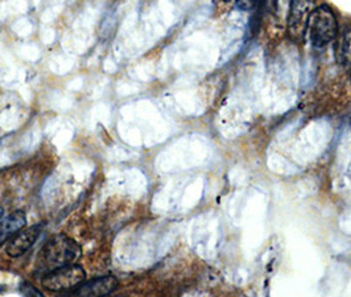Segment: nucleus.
Returning <instances> with one entry per match:
<instances>
[{
	"label": "nucleus",
	"mask_w": 351,
	"mask_h": 297,
	"mask_svg": "<svg viewBox=\"0 0 351 297\" xmlns=\"http://www.w3.org/2000/svg\"><path fill=\"white\" fill-rule=\"evenodd\" d=\"M81 246L64 234H57L41 248L36 262V272L43 276L57 268L75 263L81 258Z\"/></svg>",
	"instance_id": "nucleus-1"
},
{
	"label": "nucleus",
	"mask_w": 351,
	"mask_h": 297,
	"mask_svg": "<svg viewBox=\"0 0 351 297\" xmlns=\"http://www.w3.org/2000/svg\"><path fill=\"white\" fill-rule=\"evenodd\" d=\"M338 34V23L330 7L321 5L313 10L306 27V36L309 43L322 49L333 43Z\"/></svg>",
	"instance_id": "nucleus-2"
},
{
	"label": "nucleus",
	"mask_w": 351,
	"mask_h": 297,
	"mask_svg": "<svg viewBox=\"0 0 351 297\" xmlns=\"http://www.w3.org/2000/svg\"><path fill=\"white\" fill-rule=\"evenodd\" d=\"M85 276H86L85 270L81 265L71 263L44 275L41 284L48 291L62 292V291L73 289L80 284H82Z\"/></svg>",
	"instance_id": "nucleus-3"
},
{
	"label": "nucleus",
	"mask_w": 351,
	"mask_h": 297,
	"mask_svg": "<svg viewBox=\"0 0 351 297\" xmlns=\"http://www.w3.org/2000/svg\"><path fill=\"white\" fill-rule=\"evenodd\" d=\"M313 10V0H291L287 19V31L292 41L299 44L304 40L306 36L308 21Z\"/></svg>",
	"instance_id": "nucleus-4"
},
{
	"label": "nucleus",
	"mask_w": 351,
	"mask_h": 297,
	"mask_svg": "<svg viewBox=\"0 0 351 297\" xmlns=\"http://www.w3.org/2000/svg\"><path fill=\"white\" fill-rule=\"evenodd\" d=\"M43 231V225H34L31 228H25V230H20L16 235L12 237V239L10 241V243L7 246V254L12 258H18L21 257L23 254H25L32 246L35 245L37 238L40 237Z\"/></svg>",
	"instance_id": "nucleus-5"
},
{
	"label": "nucleus",
	"mask_w": 351,
	"mask_h": 297,
	"mask_svg": "<svg viewBox=\"0 0 351 297\" xmlns=\"http://www.w3.org/2000/svg\"><path fill=\"white\" fill-rule=\"evenodd\" d=\"M118 279L115 276H102L90 280L88 283L80 285L74 294L78 296H107L118 288Z\"/></svg>",
	"instance_id": "nucleus-6"
},
{
	"label": "nucleus",
	"mask_w": 351,
	"mask_h": 297,
	"mask_svg": "<svg viewBox=\"0 0 351 297\" xmlns=\"http://www.w3.org/2000/svg\"><path fill=\"white\" fill-rule=\"evenodd\" d=\"M27 225V217L24 211L18 210L0 219V246L16 235Z\"/></svg>",
	"instance_id": "nucleus-7"
},
{
	"label": "nucleus",
	"mask_w": 351,
	"mask_h": 297,
	"mask_svg": "<svg viewBox=\"0 0 351 297\" xmlns=\"http://www.w3.org/2000/svg\"><path fill=\"white\" fill-rule=\"evenodd\" d=\"M337 58L343 68L351 69V29H345L338 38Z\"/></svg>",
	"instance_id": "nucleus-8"
},
{
	"label": "nucleus",
	"mask_w": 351,
	"mask_h": 297,
	"mask_svg": "<svg viewBox=\"0 0 351 297\" xmlns=\"http://www.w3.org/2000/svg\"><path fill=\"white\" fill-rule=\"evenodd\" d=\"M262 0H235L237 7L242 11H251L254 8H256V5L261 3Z\"/></svg>",
	"instance_id": "nucleus-9"
},
{
	"label": "nucleus",
	"mask_w": 351,
	"mask_h": 297,
	"mask_svg": "<svg viewBox=\"0 0 351 297\" xmlns=\"http://www.w3.org/2000/svg\"><path fill=\"white\" fill-rule=\"evenodd\" d=\"M20 292L24 295V296H43V294L40 291H37L36 288H34L32 285L29 284H23L20 287Z\"/></svg>",
	"instance_id": "nucleus-10"
},
{
	"label": "nucleus",
	"mask_w": 351,
	"mask_h": 297,
	"mask_svg": "<svg viewBox=\"0 0 351 297\" xmlns=\"http://www.w3.org/2000/svg\"><path fill=\"white\" fill-rule=\"evenodd\" d=\"M3 217H4V210L1 209V208H0V219H1V218H3Z\"/></svg>",
	"instance_id": "nucleus-11"
},
{
	"label": "nucleus",
	"mask_w": 351,
	"mask_h": 297,
	"mask_svg": "<svg viewBox=\"0 0 351 297\" xmlns=\"http://www.w3.org/2000/svg\"><path fill=\"white\" fill-rule=\"evenodd\" d=\"M223 1H230V0H223Z\"/></svg>",
	"instance_id": "nucleus-12"
}]
</instances>
